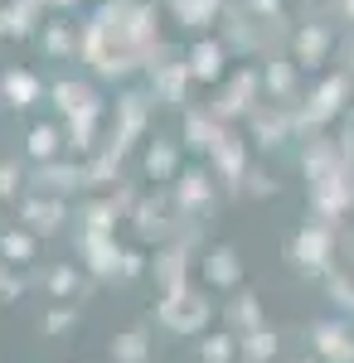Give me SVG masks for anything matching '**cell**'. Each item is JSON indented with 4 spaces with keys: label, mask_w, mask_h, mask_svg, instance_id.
Masks as SVG:
<instances>
[{
    "label": "cell",
    "mask_w": 354,
    "mask_h": 363,
    "mask_svg": "<svg viewBox=\"0 0 354 363\" xmlns=\"http://www.w3.org/2000/svg\"><path fill=\"white\" fill-rule=\"evenodd\" d=\"M161 320L170 325V330H185V335H190V330H199V325L209 320V306L180 291V296H170V301L161 306Z\"/></svg>",
    "instance_id": "cell-1"
},
{
    "label": "cell",
    "mask_w": 354,
    "mask_h": 363,
    "mask_svg": "<svg viewBox=\"0 0 354 363\" xmlns=\"http://www.w3.org/2000/svg\"><path fill=\"white\" fill-rule=\"evenodd\" d=\"M311 339H316V349H321L326 363H354V339L345 325H316Z\"/></svg>",
    "instance_id": "cell-2"
},
{
    "label": "cell",
    "mask_w": 354,
    "mask_h": 363,
    "mask_svg": "<svg viewBox=\"0 0 354 363\" xmlns=\"http://www.w3.org/2000/svg\"><path fill=\"white\" fill-rule=\"evenodd\" d=\"M296 262L301 267H311V272H321L330 262V233L326 228H306L296 238Z\"/></svg>",
    "instance_id": "cell-3"
},
{
    "label": "cell",
    "mask_w": 354,
    "mask_h": 363,
    "mask_svg": "<svg viewBox=\"0 0 354 363\" xmlns=\"http://www.w3.org/2000/svg\"><path fill=\"white\" fill-rule=\"evenodd\" d=\"M277 354V339L267 335V330H252V335H243V359L247 363H267Z\"/></svg>",
    "instance_id": "cell-4"
},
{
    "label": "cell",
    "mask_w": 354,
    "mask_h": 363,
    "mask_svg": "<svg viewBox=\"0 0 354 363\" xmlns=\"http://www.w3.org/2000/svg\"><path fill=\"white\" fill-rule=\"evenodd\" d=\"M228 315H233V325H238L243 335H252V330H262V310H257V301H252V296H243V301H238V306L228 310Z\"/></svg>",
    "instance_id": "cell-5"
},
{
    "label": "cell",
    "mask_w": 354,
    "mask_h": 363,
    "mask_svg": "<svg viewBox=\"0 0 354 363\" xmlns=\"http://www.w3.org/2000/svg\"><path fill=\"white\" fill-rule=\"evenodd\" d=\"M209 277H214L218 286H233V281H238V257H233V252H214V257H209Z\"/></svg>",
    "instance_id": "cell-6"
},
{
    "label": "cell",
    "mask_w": 354,
    "mask_h": 363,
    "mask_svg": "<svg viewBox=\"0 0 354 363\" xmlns=\"http://www.w3.org/2000/svg\"><path fill=\"white\" fill-rule=\"evenodd\" d=\"M92 267L97 272H117V252H112L107 238H92Z\"/></svg>",
    "instance_id": "cell-7"
},
{
    "label": "cell",
    "mask_w": 354,
    "mask_h": 363,
    "mask_svg": "<svg viewBox=\"0 0 354 363\" xmlns=\"http://www.w3.org/2000/svg\"><path fill=\"white\" fill-rule=\"evenodd\" d=\"M204 359H209V363H228V359H233V339H228V335L209 339V344H204Z\"/></svg>",
    "instance_id": "cell-8"
},
{
    "label": "cell",
    "mask_w": 354,
    "mask_h": 363,
    "mask_svg": "<svg viewBox=\"0 0 354 363\" xmlns=\"http://www.w3.org/2000/svg\"><path fill=\"white\" fill-rule=\"evenodd\" d=\"M25 218H29L34 228H44V233H49V228L58 223V208H49V203H44V208H39V203H29V208H25Z\"/></svg>",
    "instance_id": "cell-9"
},
{
    "label": "cell",
    "mask_w": 354,
    "mask_h": 363,
    "mask_svg": "<svg viewBox=\"0 0 354 363\" xmlns=\"http://www.w3.org/2000/svg\"><path fill=\"white\" fill-rule=\"evenodd\" d=\"M141 354H146V339H141V335H127L122 344H117V359H122V363H136Z\"/></svg>",
    "instance_id": "cell-10"
},
{
    "label": "cell",
    "mask_w": 354,
    "mask_h": 363,
    "mask_svg": "<svg viewBox=\"0 0 354 363\" xmlns=\"http://www.w3.org/2000/svg\"><path fill=\"white\" fill-rule=\"evenodd\" d=\"M0 252H5V262H25V257H29V242H25V238H5V242H0Z\"/></svg>",
    "instance_id": "cell-11"
},
{
    "label": "cell",
    "mask_w": 354,
    "mask_h": 363,
    "mask_svg": "<svg viewBox=\"0 0 354 363\" xmlns=\"http://www.w3.org/2000/svg\"><path fill=\"white\" fill-rule=\"evenodd\" d=\"M54 291H58V296H68V291H73V272H54Z\"/></svg>",
    "instance_id": "cell-12"
},
{
    "label": "cell",
    "mask_w": 354,
    "mask_h": 363,
    "mask_svg": "<svg viewBox=\"0 0 354 363\" xmlns=\"http://www.w3.org/2000/svg\"><path fill=\"white\" fill-rule=\"evenodd\" d=\"M63 325H73V315H68V310H58V315H49V330H63Z\"/></svg>",
    "instance_id": "cell-13"
},
{
    "label": "cell",
    "mask_w": 354,
    "mask_h": 363,
    "mask_svg": "<svg viewBox=\"0 0 354 363\" xmlns=\"http://www.w3.org/2000/svg\"><path fill=\"white\" fill-rule=\"evenodd\" d=\"M10 184H15V174H10V169H0V194H10Z\"/></svg>",
    "instance_id": "cell-14"
},
{
    "label": "cell",
    "mask_w": 354,
    "mask_h": 363,
    "mask_svg": "<svg viewBox=\"0 0 354 363\" xmlns=\"http://www.w3.org/2000/svg\"><path fill=\"white\" fill-rule=\"evenodd\" d=\"M0 291H5V296H15L20 286H15V281H10V277H5V272H0Z\"/></svg>",
    "instance_id": "cell-15"
},
{
    "label": "cell",
    "mask_w": 354,
    "mask_h": 363,
    "mask_svg": "<svg viewBox=\"0 0 354 363\" xmlns=\"http://www.w3.org/2000/svg\"><path fill=\"white\" fill-rule=\"evenodd\" d=\"M306 363H311V359H306Z\"/></svg>",
    "instance_id": "cell-16"
},
{
    "label": "cell",
    "mask_w": 354,
    "mask_h": 363,
    "mask_svg": "<svg viewBox=\"0 0 354 363\" xmlns=\"http://www.w3.org/2000/svg\"><path fill=\"white\" fill-rule=\"evenodd\" d=\"M350 310H354V306H350Z\"/></svg>",
    "instance_id": "cell-17"
}]
</instances>
